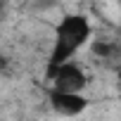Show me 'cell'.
I'll return each mask as SVG.
<instances>
[{
	"instance_id": "6da1fadb",
	"label": "cell",
	"mask_w": 121,
	"mask_h": 121,
	"mask_svg": "<svg viewBox=\"0 0 121 121\" xmlns=\"http://www.w3.org/2000/svg\"><path fill=\"white\" fill-rule=\"evenodd\" d=\"M90 38H93V24L86 14H78V12L64 14L52 29V50L48 57L45 71H52L67 62H74L78 50H83L90 43Z\"/></svg>"
},
{
	"instance_id": "7a4b0ae2",
	"label": "cell",
	"mask_w": 121,
	"mask_h": 121,
	"mask_svg": "<svg viewBox=\"0 0 121 121\" xmlns=\"http://www.w3.org/2000/svg\"><path fill=\"white\" fill-rule=\"evenodd\" d=\"M45 81L52 83V90L62 93H83L88 86V74L83 71L81 64L67 62L62 67H57L52 71H45Z\"/></svg>"
},
{
	"instance_id": "3957f363",
	"label": "cell",
	"mask_w": 121,
	"mask_h": 121,
	"mask_svg": "<svg viewBox=\"0 0 121 121\" xmlns=\"http://www.w3.org/2000/svg\"><path fill=\"white\" fill-rule=\"evenodd\" d=\"M48 102L50 107L59 114V116H81L88 107H90V97H86L83 93H62V90H48Z\"/></svg>"
},
{
	"instance_id": "277c9868",
	"label": "cell",
	"mask_w": 121,
	"mask_h": 121,
	"mask_svg": "<svg viewBox=\"0 0 121 121\" xmlns=\"http://www.w3.org/2000/svg\"><path fill=\"white\" fill-rule=\"evenodd\" d=\"M90 50L95 57H112L116 55V45L109 40H90Z\"/></svg>"
},
{
	"instance_id": "5b68a950",
	"label": "cell",
	"mask_w": 121,
	"mask_h": 121,
	"mask_svg": "<svg viewBox=\"0 0 121 121\" xmlns=\"http://www.w3.org/2000/svg\"><path fill=\"white\" fill-rule=\"evenodd\" d=\"M5 69H7V57H5V55H0V74H3Z\"/></svg>"
},
{
	"instance_id": "8992f818",
	"label": "cell",
	"mask_w": 121,
	"mask_h": 121,
	"mask_svg": "<svg viewBox=\"0 0 121 121\" xmlns=\"http://www.w3.org/2000/svg\"><path fill=\"white\" fill-rule=\"evenodd\" d=\"M3 10H5V5H3V3H0V14H3Z\"/></svg>"
}]
</instances>
